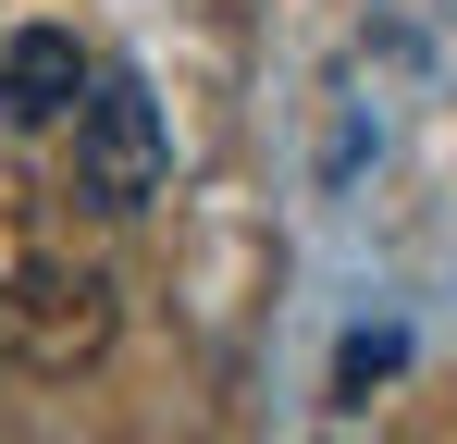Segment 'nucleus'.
Returning a JSON list of instances; mask_svg holds the SVG:
<instances>
[{"label": "nucleus", "instance_id": "nucleus-3", "mask_svg": "<svg viewBox=\"0 0 457 444\" xmlns=\"http://www.w3.org/2000/svg\"><path fill=\"white\" fill-rule=\"evenodd\" d=\"M75 99H87V50L62 25H25V37L0 50V111H12V124H75Z\"/></svg>", "mask_w": 457, "mask_h": 444}, {"label": "nucleus", "instance_id": "nucleus-4", "mask_svg": "<svg viewBox=\"0 0 457 444\" xmlns=\"http://www.w3.org/2000/svg\"><path fill=\"white\" fill-rule=\"evenodd\" d=\"M37 259H62V247H50V198H37V173H12V160H0V296L25 284Z\"/></svg>", "mask_w": 457, "mask_h": 444}, {"label": "nucleus", "instance_id": "nucleus-1", "mask_svg": "<svg viewBox=\"0 0 457 444\" xmlns=\"http://www.w3.org/2000/svg\"><path fill=\"white\" fill-rule=\"evenodd\" d=\"M112 346V272H87V259H37L25 284L0 296V358L37 370V382H75L99 370Z\"/></svg>", "mask_w": 457, "mask_h": 444}, {"label": "nucleus", "instance_id": "nucleus-2", "mask_svg": "<svg viewBox=\"0 0 457 444\" xmlns=\"http://www.w3.org/2000/svg\"><path fill=\"white\" fill-rule=\"evenodd\" d=\"M75 198L87 210H149L161 198V124L137 86H87L75 99Z\"/></svg>", "mask_w": 457, "mask_h": 444}]
</instances>
